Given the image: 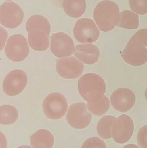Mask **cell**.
I'll return each mask as SVG.
<instances>
[{
	"instance_id": "cell-3",
	"label": "cell",
	"mask_w": 147,
	"mask_h": 148,
	"mask_svg": "<svg viewBox=\"0 0 147 148\" xmlns=\"http://www.w3.org/2000/svg\"><path fill=\"white\" fill-rule=\"evenodd\" d=\"M121 56L125 62L131 66H142L147 62V49L137 33L129 40Z\"/></svg>"
},
{
	"instance_id": "cell-11",
	"label": "cell",
	"mask_w": 147,
	"mask_h": 148,
	"mask_svg": "<svg viewBox=\"0 0 147 148\" xmlns=\"http://www.w3.org/2000/svg\"><path fill=\"white\" fill-rule=\"evenodd\" d=\"M50 40L51 51L56 57H67L75 52L76 48L73 40L65 33L59 32L53 34Z\"/></svg>"
},
{
	"instance_id": "cell-20",
	"label": "cell",
	"mask_w": 147,
	"mask_h": 148,
	"mask_svg": "<svg viewBox=\"0 0 147 148\" xmlns=\"http://www.w3.org/2000/svg\"><path fill=\"white\" fill-rule=\"evenodd\" d=\"M121 20L117 27L128 29H136L139 26V16L130 10L121 12Z\"/></svg>"
},
{
	"instance_id": "cell-1",
	"label": "cell",
	"mask_w": 147,
	"mask_h": 148,
	"mask_svg": "<svg viewBox=\"0 0 147 148\" xmlns=\"http://www.w3.org/2000/svg\"><path fill=\"white\" fill-rule=\"evenodd\" d=\"M94 18L100 30L104 32L111 31L120 22V9L118 5L112 1H102L95 8Z\"/></svg>"
},
{
	"instance_id": "cell-15",
	"label": "cell",
	"mask_w": 147,
	"mask_h": 148,
	"mask_svg": "<svg viewBox=\"0 0 147 148\" xmlns=\"http://www.w3.org/2000/svg\"><path fill=\"white\" fill-rule=\"evenodd\" d=\"M28 42L35 51H45L50 45L49 36L42 30L34 29L28 33Z\"/></svg>"
},
{
	"instance_id": "cell-26",
	"label": "cell",
	"mask_w": 147,
	"mask_h": 148,
	"mask_svg": "<svg viewBox=\"0 0 147 148\" xmlns=\"http://www.w3.org/2000/svg\"><path fill=\"white\" fill-rule=\"evenodd\" d=\"M1 28V50H2L4 47L5 42L8 37V34L6 30L4 29L2 27H0Z\"/></svg>"
},
{
	"instance_id": "cell-18",
	"label": "cell",
	"mask_w": 147,
	"mask_h": 148,
	"mask_svg": "<svg viewBox=\"0 0 147 148\" xmlns=\"http://www.w3.org/2000/svg\"><path fill=\"white\" fill-rule=\"evenodd\" d=\"M26 29L28 33L34 29H40L48 36L51 32V25L48 20L43 16L34 15L29 18L26 24Z\"/></svg>"
},
{
	"instance_id": "cell-22",
	"label": "cell",
	"mask_w": 147,
	"mask_h": 148,
	"mask_svg": "<svg viewBox=\"0 0 147 148\" xmlns=\"http://www.w3.org/2000/svg\"><path fill=\"white\" fill-rule=\"evenodd\" d=\"M110 102L108 97L104 95L101 99L94 103L88 102V108L90 112L96 116L106 114L110 107Z\"/></svg>"
},
{
	"instance_id": "cell-27",
	"label": "cell",
	"mask_w": 147,
	"mask_h": 148,
	"mask_svg": "<svg viewBox=\"0 0 147 148\" xmlns=\"http://www.w3.org/2000/svg\"><path fill=\"white\" fill-rule=\"evenodd\" d=\"M123 148H140L137 145L133 144H128L126 145Z\"/></svg>"
},
{
	"instance_id": "cell-25",
	"label": "cell",
	"mask_w": 147,
	"mask_h": 148,
	"mask_svg": "<svg viewBox=\"0 0 147 148\" xmlns=\"http://www.w3.org/2000/svg\"><path fill=\"white\" fill-rule=\"evenodd\" d=\"M137 143L141 148H147V125L142 127L137 135Z\"/></svg>"
},
{
	"instance_id": "cell-30",
	"label": "cell",
	"mask_w": 147,
	"mask_h": 148,
	"mask_svg": "<svg viewBox=\"0 0 147 148\" xmlns=\"http://www.w3.org/2000/svg\"><path fill=\"white\" fill-rule=\"evenodd\" d=\"M5 1H11V0H5Z\"/></svg>"
},
{
	"instance_id": "cell-4",
	"label": "cell",
	"mask_w": 147,
	"mask_h": 148,
	"mask_svg": "<svg viewBox=\"0 0 147 148\" xmlns=\"http://www.w3.org/2000/svg\"><path fill=\"white\" fill-rule=\"evenodd\" d=\"M42 108L47 118L51 120H58L65 115L68 109V103L62 94L51 93L44 99Z\"/></svg>"
},
{
	"instance_id": "cell-19",
	"label": "cell",
	"mask_w": 147,
	"mask_h": 148,
	"mask_svg": "<svg viewBox=\"0 0 147 148\" xmlns=\"http://www.w3.org/2000/svg\"><path fill=\"white\" fill-rule=\"evenodd\" d=\"M116 119L112 116L107 115L100 119L97 126V131L101 138L104 139L112 138L113 124Z\"/></svg>"
},
{
	"instance_id": "cell-28",
	"label": "cell",
	"mask_w": 147,
	"mask_h": 148,
	"mask_svg": "<svg viewBox=\"0 0 147 148\" xmlns=\"http://www.w3.org/2000/svg\"><path fill=\"white\" fill-rule=\"evenodd\" d=\"M17 148H32L31 147H29V146H21V147H19Z\"/></svg>"
},
{
	"instance_id": "cell-9",
	"label": "cell",
	"mask_w": 147,
	"mask_h": 148,
	"mask_svg": "<svg viewBox=\"0 0 147 148\" xmlns=\"http://www.w3.org/2000/svg\"><path fill=\"white\" fill-rule=\"evenodd\" d=\"M27 76L21 69H16L7 75L3 82V90L5 94L10 96L21 93L27 84Z\"/></svg>"
},
{
	"instance_id": "cell-29",
	"label": "cell",
	"mask_w": 147,
	"mask_h": 148,
	"mask_svg": "<svg viewBox=\"0 0 147 148\" xmlns=\"http://www.w3.org/2000/svg\"><path fill=\"white\" fill-rule=\"evenodd\" d=\"M145 96H146V100L147 101V88L146 89V92H145Z\"/></svg>"
},
{
	"instance_id": "cell-17",
	"label": "cell",
	"mask_w": 147,
	"mask_h": 148,
	"mask_svg": "<svg viewBox=\"0 0 147 148\" xmlns=\"http://www.w3.org/2000/svg\"><path fill=\"white\" fill-rule=\"evenodd\" d=\"M63 7L66 15L73 18H79L86 9L85 0H63Z\"/></svg>"
},
{
	"instance_id": "cell-13",
	"label": "cell",
	"mask_w": 147,
	"mask_h": 148,
	"mask_svg": "<svg viewBox=\"0 0 147 148\" xmlns=\"http://www.w3.org/2000/svg\"><path fill=\"white\" fill-rule=\"evenodd\" d=\"M110 101L115 109L121 113H125L134 106L136 97L131 90L127 88H120L112 93Z\"/></svg>"
},
{
	"instance_id": "cell-21",
	"label": "cell",
	"mask_w": 147,
	"mask_h": 148,
	"mask_svg": "<svg viewBox=\"0 0 147 148\" xmlns=\"http://www.w3.org/2000/svg\"><path fill=\"white\" fill-rule=\"evenodd\" d=\"M18 112L14 106L3 105L0 107V123L10 125L16 121L18 118Z\"/></svg>"
},
{
	"instance_id": "cell-2",
	"label": "cell",
	"mask_w": 147,
	"mask_h": 148,
	"mask_svg": "<svg viewBox=\"0 0 147 148\" xmlns=\"http://www.w3.org/2000/svg\"><path fill=\"white\" fill-rule=\"evenodd\" d=\"M78 90L85 101L94 103L104 96L106 90V84L97 74H86L79 80Z\"/></svg>"
},
{
	"instance_id": "cell-8",
	"label": "cell",
	"mask_w": 147,
	"mask_h": 148,
	"mask_svg": "<svg viewBox=\"0 0 147 148\" xmlns=\"http://www.w3.org/2000/svg\"><path fill=\"white\" fill-rule=\"evenodd\" d=\"M92 119V115L87 110L84 103H74L70 106L66 115L68 123L76 129H83L88 127Z\"/></svg>"
},
{
	"instance_id": "cell-7",
	"label": "cell",
	"mask_w": 147,
	"mask_h": 148,
	"mask_svg": "<svg viewBox=\"0 0 147 148\" xmlns=\"http://www.w3.org/2000/svg\"><path fill=\"white\" fill-rule=\"evenodd\" d=\"M73 34L79 42L92 43L99 38L100 31L93 20L84 18L76 23L73 28Z\"/></svg>"
},
{
	"instance_id": "cell-23",
	"label": "cell",
	"mask_w": 147,
	"mask_h": 148,
	"mask_svg": "<svg viewBox=\"0 0 147 148\" xmlns=\"http://www.w3.org/2000/svg\"><path fill=\"white\" fill-rule=\"evenodd\" d=\"M130 8L140 15L147 13V0H129Z\"/></svg>"
},
{
	"instance_id": "cell-10",
	"label": "cell",
	"mask_w": 147,
	"mask_h": 148,
	"mask_svg": "<svg viewBox=\"0 0 147 148\" xmlns=\"http://www.w3.org/2000/svg\"><path fill=\"white\" fill-rule=\"evenodd\" d=\"M134 130V124L131 117L123 114L117 118L112 128V137L118 143L124 144L129 140Z\"/></svg>"
},
{
	"instance_id": "cell-12",
	"label": "cell",
	"mask_w": 147,
	"mask_h": 148,
	"mask_svg": "<svg viewBox=\"0 0 147 148\" xmlns=\"http://www.w3.org/2000/svg\"><path fill=\"white\" fill-rule=\"evenodd\" d=\"M84 68V64L74 57L59 59L56 63L57 73L65 79H75L79 77L83 72Z\"/></svg>"
},
{
	"instance_id": "cell-5",
	"label": "cell",
	"mask_w": 147,
	"mask_h": 148,
	"mask_svg": "<svg viewBox=\"0 0 147 148\" xmlns=\"http://www.w3.org/2000/svg\"><path fill=\"white\" fill-rule=\"evenodd\" d=\"M5 53L7 57L12 61L24 60L29 54L26 39L20 34L11 36L7 42Z\"/></svg>"
},
{
	"instance_id": "cell-14",
	"label": "cell",
	"mask_w": 147,
	"mask_h": 148,
	"mask_svg": "<svg viewBox=\"0 0 147 148\" xmlns=\"http://www.w3.org/2000/svg\"><path fill=\"white\" fill-rule=\"evenodd\" d=\"M99 49L93 44H79L76 46L74 55L82 62L87 65H93L99 60Z\"/></svg>"
},
{
	"instance_id": "cell-6",
	"label": "cell",
	"mask_w": 147,
	"mask_h": 148,
	"mask_svg": "<svg viewBox=\"0 0 147 148\" xmlns=\"http://www.w3.org/2000/svg\"><path fill=\"white\" fill-rule=\"evenodd\" d=\"M24 13L15 3L6 2L0 7V22L5 27L14 29L19 27L23 21Z\"/></svg>"
},
{
	"instance_id": "cell-16",
	"label": "cell",
	"mask_w": 147,
	"mask_h": 148,
	"mask_svg": "<svg viewBox=\"0 0 147 148\" xmlns=\"http://www.w3.org/2000/svg\"><path fill=\"white\" fill-rule=\"evenodd\" d=\"M30 143L33 148H52L54 143L52 134L46 130H40L30 137Z\"/></svg>"
},
{
	"instance_id": "cell-24",
	"label": "cell",
	"mask_w": 147,
	"mask_h": 148,
	"mask_svg": "<svg viewBox=\"0 0 147 148\" xmlns=\"http://www.w3.org/2000/svg\"><path fill=\"white\" fill-rule=\"evenodd\" d=\"M81 148H107L103 140L98 137H91L87 139Z\"/></svg>"
}]
</instances>
